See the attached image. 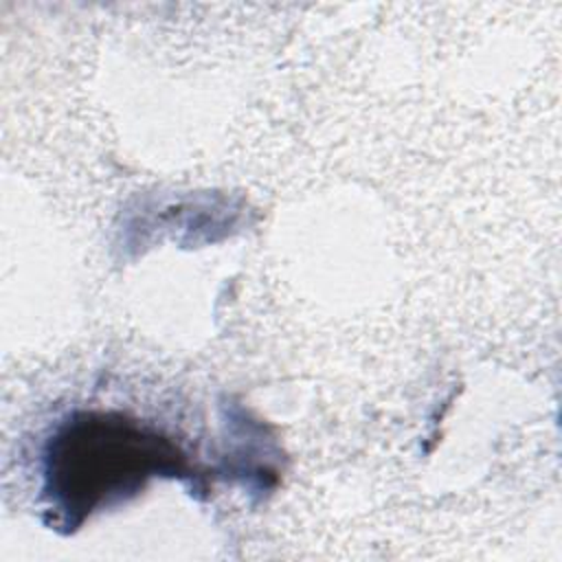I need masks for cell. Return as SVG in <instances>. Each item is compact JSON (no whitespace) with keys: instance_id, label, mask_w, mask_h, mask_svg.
Instances as JSON below:
<instances>
[{"instance_id":"obj_1","label":"cell","mask_w":562,"mask_h":562,"mask_svg":"<svg viewBox=\"0 0 562 562\" xmlns=\"http://www.w3.org/2000/svg\"><path fill=\"white\" fill-rule=\"evenodd\" d=\"M184 452L121 413H75L46 448V496L75 529L97 507L136 494L149 476H187Z\"/></svg>"}]
</instances>
